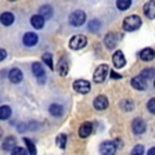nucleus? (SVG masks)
I'll return each mask as SVG.
<instances>
[{
	"label": "nucleus",
	"mask_w": 155,
	"mask_h": 155,
	"mask_svg": "<svg viewBox=\"0 0 155 155\" xmlns=\"http://www.w3.org/2000/svg\"><path fill=\"white\" fill-rule=\"evenodd\" d=\"M122 26L126 32H133L136 29H139L141 26V18L139 15H129L123 19Z\"/></svg>",
	"instance_id": "f257e3e1"
},
{
	"label": "nucleus",
	"mask_w": 155,
	"mask_h": 155,
	"mask_svg": "<svg viewBox=\"0 0 155 155\" xmlns=\"http://www.w3.org/2000/svg\"><path fill=\"white\" fill-rule=\"evenodd\" d=\"M108 72H110V67H108L107 64L98 65L97 69L94 71V74H93V81L96 82V83H103V82L105 81Z\"/></svg>",
	"instance_id": "f03ea898"
},
{
	"label": "nucleus",
	"mask_w": 155,
	"mask_h": 155,
	"mask_svg": "<svg viewBox=\"0 0 155 155\" xmlns=\"http://www.w3.org/2000/svg\"><path fill=\"white\" fill-rule=\"evenodd\" d=\"M84 21H86V14L82 10H76L69 15V24L72 26H81L84 24Z\"/></svg>",
	"instance_id": "7ed1b4c3"
},
{
	"label": "nucleus",
	"mask_w": 155,
	"mask_h": 155,
	"mask_svg": "<svg viewBox=\"0 0 155 155\" xmlns=\"http://www.w3.org/2000/svg\"><path fill=\"white\" fill-rule=\"evenodd\" d=\"M86 43H87L86 36L75 35L74 38L69 40V47H71L72 50H81V48H83L84 46H86Z\"/></svg>",
	"instance_id": "20e7f679"
},
{
	"label": "nucleus",
	"mask_w": 155,
	"mask_h": 155,
	"mask_svg": "<svg viewBox=\"0 0 155 155\" xmlns=\"http://www.w3.org/2000/svg\"><path fill=\"white\" fill-rule=\"evenodd\" d=\"M115 152H116V145L114 141L107 140V141H103L100 144V154L101 155H115Z\"/></svg>",
	"instance_id": "39448f33"
},
{
	"label": "nucleus",
	"mask_w": 155,
	"mask_h": 155,
	"mask_svg": "<svg viewBox=\"0 0 155 155\" xmlns=\"http://www.w3.org/2000/svg\"><path fill=\"white\" fill-rule=\"evenodd\" d=\"M74 89L81 94H87L90 91V83L87 81H83V79H79V81L74 82Z\"/></svg>",
	"instance_id": "423d86ee"
},
{
	"label": "nucleus",
	"mask_w": 155,
	"mask_h": 155,
	"mask_svg": "<svg viewBox=\"0 0 155 155\" xmlns=\"http://www.w3.org/2000/svg\"><path fill=\"white\" fill-rule=\"evenodd\" d=\"M132 130L134 134H143L145 132V122L143 118H134L132 122Z\"/></svg>",
	"instance_id": "0eeeda50"
},
{
	"label": "nucleus",
	"mask_w": 155,
	"mask_h": 155,
	"mask_svg": "<svg viewBox=\"0 0 155 155\" xmlns=\"http://www.w3.org/2000/svg\"><path fill=\"white\" fill-rule=\"evenodd\" d=\"M112 61H114V65H115L116 68H122V67H125V64H126L125 55H123V53L120 51V50H116V51L114 53Z\"/></svg>",
	"instance_id": "6e6552de"
},
{
	"label": "nucleus",
	"mask_w": 155,
	"mask_h": 155,
	"mask_svg": "<svg viewBox=\"0 0 155 155\" xmlns=\"http://www.w3.org/2000/svg\"><path fill=\"white\" fill-rule=\"evenodd\" d=\"M24 78V74L21 69H18V68H14V69H11L8 74V79L11 83H19V82L22 81Z\"/></svg>",
	"instance_id": "1a4fd4ad"
},
{
	"label": "nucleus",
	"mask_w": 155,
	"mask_h": 155,
	"mask_svg": "<svg viewBox=\"0 0 155 155\" xmlns=\"http://www.w3.org/2000/svg\"><path fill=\"white\" fill-rule=\"evenodd\" d=\"M22 42L25 46H28V47H32V46H35L36 43H38V35L33 32H26L25 35H24L22 38Z\"/></svg>",
	"instance_id": "9d476101"
},
{
	"label": "nucleus",
	"mask_w": 155,
	"mask_h": 155,
	"mask_svg": "<svg viewBox=\"0 0 155 155\" xmlns=\"http://www.w3.org/2000/svg\"><path fill=\"white\" fill-rule=\"evenodd\" d=\"M91 132H93V125H91L90 122L82 123L81 127H79V136H81L82 139H86V137H89V136L91 134Z\"/></svg>",
	"instance_id": "9b49d317"
},
{
	"label": "nucleus",
	"mask_w": 155,
	"mask_h": 155,
	"mask_svg": "<svg viewBox=\"0 0 155 155\" xmlns=\"http://www.w3.org/2000/svg\"><path fill=\"white\" fill-rule=\"evenodd\" d=\"M116 42H118V35L116 33H108V35L105 36V39H104V43H105L107 48L108 50H112V48L116 47Z\"/></svg>",
	"instance_id": "f8f14e48"
},
{
	"label": "nucleus",
	"mask_w": 155,
	"mask_h": 155,
	"mask_svg": "<svg viewBox=\"0 0 155 155\" xmlns=\"http://www.w3.org/2000/svg\"><path fill=\"white\" fill-rule=\"evenodd\" d=\"M93 105L96 110H105L108 107V98L105 96H97L93 101Z\"/></svg>",
	"instance_id": "ddd939ff"
},
{
	"label": "nucleus",
	"mask_w": 155,
	"mask_h": 155,
	"mask_svg": "<svg viewBox=\"0 0 155 155\" xmlns=\"http://www.w3.org/2000/svg\"><path fill=\"white\" fill-rule=\"evenodd\" d=\"M132 86L134 87L136 90H145L147 89V82L144 79H141L140 76H136L132 79Z\"/></svg>",
	"instance_id": "4468645a"
},
{
	"label": "nucleus",
	"mask_w": 155,
	"mask_h": 155,
	"mask_svg": "<svg viewBox=\"0 0 155 155\" xmlns=\"http://www.w3.org/2000/svg\"><path fill=\"white\" fill-rule=\"evenodd\" d=\"M39 11H40V14H39V15L42 17L43 19H45V18H47V19L51 18L53 13H54V10H53V7L50 6V4H45V6H42Z\"/></svg>",
	"instance_id": "2eb2a0df"
},
{
	"label": "nucleus",
	"mask_w": 155,
	"mask_h": 155,
	"mask_svg": "<svg viewBox=\"0 0 155 155\" xmlns=\"http://www.w3.org/2000/svg\"><path fill=\"white\" fill-rule=\"evenodd\" d=\"M3 150L4 151H13L14 148L17 147V141H15V139H14L13 136H8L6 140L3 141Z\"/></svg>",
	"instance_id": "dca6fc26"
},
{
	"label": "nucleus",
	"mask_w": 155,
	"mask_h": 155,
	"mask_svg": "<svg viewBox=\"0 0 155 155\" xmlns=\"http://www.w3.org/2000/svg\"><path fill=\"white\" fill-rule=\"evenodd\" d=\"M0 22L3 24L4 26H10V25H13V22H14V14L8 13V11L3 13L2 15H0Z\"/></svg>",
	"instance_id": "f3484780"
},
{
	"label": "nucleus",
	"mask_w": 155,
	"mask_h": 155,
	"mask_svg": "<svg viewBox=\"0 0 155 155\" xmlns=\"http://www.w3.org/2000/svg\"><path fill=\"white\" fill-rule=\"evenodd\" d=\"M32 72L36 78H39V79L45 78V68H43V65L40 64V62H33L32 64Z\"/></svg>",
	"instance_id": "a211bd4d"
},
{
	"label": "nucleus",
	"mask_w": 155,
	"mask_h": 155,
	"mask_svg": "<svg viewBox=\"0 0 155 155\" xmlns=\"http://www.w3.org/2000/svg\"><path fill=\"white\" fill-rule=\"evenodd\" d=\"M68 69H69V64H68L67 58H61L60 62H58V74L61 76H67Z\"/></svg>",
	"instance_id": "6ab92c4d"
},
{
	"label": "nucleus",
	"mask_w": 155,
	"mask_h": 155,
	"mask_svg": "<svg viewBox=\"0 0 155 155\" xmlns=\"http://www.w3.org/2000/svg\"><path fill=\"white\" fill-rule=\"evenodd\" d=\"M140 58H141L143 61H151V60H154V50L151 47H145L140 53Z\"/></svg>",
	"instance_id": "aec40b11"
},
{
	"label": "nucleus",
	"mask_w": 155,
	"mask_h": 155,
	"mask_svg": "<svg viewBox=\"0 0 155 155\" xmlns=\"http://www.w3.org/2000/svg\"><path fill=\"white\" fill-rule=\"evenodd\" d=\"M48 111L53 116H61L62 112H64V108H62L61 104H51L48 107Z\"/></svg>",
	"instance_id": "412c9836"
},
{
	"label": "nucleus",
	"mask_w": 155,
	"mask_h": 155,
	"mask_svg": "<svg viewBox=\"0 0 155 155\" xmlns=\"http://www.w3.org/2000/svg\"><path fill=\"white\" fill-rule=\"evenodd\" d=\"M31 24L33 25V28L42 29L43 26H45V19L39 15V14H36V15H33L32 18H31Z\"/></svg>",
	"instance_id": "4be33fe9"
},
{
	"label": "nucleus",
	"mask_w": 155,
	"mask_h": 155,
	"mask_svg": "<svg viewBox=\"0 0 155 155\" xmlns=\"http://www.w3.org/2000/svg\"><path fill=\"white\" fill-rule=\"evenodd\" d=\"M11 116V108L8 105H2L0 107V119L6 120Z\"/></svg>",
	"instance_id": "5701e85b"
},
{
	"label": "nucleus",
	"mask_w": 155,
	"mask_h": 155,
	"mask_svg": "<svg viewBox=\"0 0 155 155\" xmlns=\"http://www.w3.org/2000/svg\"><path fill=\"white\" fill-rule=\"evenodd\" d=\"M144 13L148 18H154L155 17V14H154V2H147V3L144 4Z\"/></svg>",
	"instance_id": "b1692460"
},
{
	"label": "nucleus",
	"mask_w": 155,
	"mask_h": 155,
	"mask_svg": "<svg viewBox=\"0 0 155 155\" xmlns=\"http://www.w3.org/2000/svg\"><path fill=\"white\" fill-rule=\"evenodd\" d=\"M87 28H89V31H90V32H98V31H100V28H101V22L100 21H98V19H91L90 22H89V25H87Z\"/></svg>",
	"instance_id": "393cba45"
},
{
	"label": "nucleus",
	"mask_w": 155,
	"mask_h": 155,
	"mask_svg": "<svg viewBox=\"0 0 155 155\" xmlns=\"http://www.w3.org/2000/svg\"><path fill=\"white\" fill-rule=\"evenodd\" d=\"M139 76L141 78V79H144L145 82H147V79H154V68H147V69H144Z\"/></svg>",
	"instance_id": "a878e982"
},
{
	"label": "nucleus",
	"mask_w": 155,
	"mask_h": 155,
	"mask_svg": "<svg viewBox=\"0 0 155 155\" xmlns=\"http://www.w3.org/2000/svg\"><path fill=\"white\" fill-rule=\"evenodd\" d=\"M42 60L47 64V67L50 68V69H54V64H53V55L50 54V53H45V54L42 55Z\"/></svg>",
	"instance_id": "bb28decb"
},
{
	"label": "nucleus",
	"mask_w": 155,
	"mask_h": 155,
	"mask_svg": "<svg viewBox=\"0 0 155 155\" xmlns=\"http://www.w3.org/2000/svg\"><path fill=\"white\" fill-rule=\"evenodd\" d=\"M132 6V0H118L116 2V7L119 10H127Z\"/></svg>",
	"instance_id": "cd10ccee"
},
{
	"label": "nucleus",
	"mask_w": 155,
	"mask_h": 155,
	"mask_svg": "<svg viewBox=\"0 0 155 155\" xmlns=\"http://www.w3.org/2000/svg\"><path fill=\"white\" fill-rule=\"evenodd\" d=\"M24 141H25V144H26V147H28V151H29V154L31 155H36V147H35V144H33L32 141L29 139H24Z\"/></svg>",
	"instance_id": "c85d7f7f"
},
{
	"label": "nucleus",
	"mask_w": 155,
	"mask_h": 155,
	"mask_svg": "<svg viewBox=\"0 0 155 155\" xmlns=\"http://www.w3.org/2000/svg\"><path fill=\"white\" fill-rule=\"evenodd\" d=\"M65 144H67V136L65 134H60L57 136V145L60 148H65Z\"/></svg>",
	"instance_id": "c756f323"
},
{
	"label": "nucleus",
	"mask_w": 155,
	"mask_h": 155,
	"mask_svg": "<svg viewBox=\"0 0 155 155\" xmlns=\"http://www.w3.org/2000/svg\"><path fill=\"white\" fill-rule=\"evenodd\" d=\"M143 152H144V147L141 144H137L136 147H133L130 155H143Z\"/></svg>",
	"instance_id": "7c9ffc66"
},
{
	"label": "nucleus",
	"mask_w": 155,
	"mask_h": 155,
	"mask_svg": "<svg viewBox=\"0 0 155 155\" xmlns=\"http://www.w3.org/2000/svg\"><path fill=\"white\" fill-rule=\"evenodd\" d=\"M11 155H28V154H26V151L22 147H18V145H17L15 148L11 151Z\"/></svg>",
	"instance_id": "2f4dec72"
},
{
	"label": "nucleus",
	"mask_w": 155,
	"mask_h": 155,
	"mask_svg": "<svg viewBox=\"0 0 155 155\" xmlns=\"http://www.w3.org/2000/svg\"><path fill=\"white\" fill-rule=\"evenodd\" d=\"M147 108H148V111L151 114H155V98L152 97L151 100L148 101V104H147Z\"/></svg>",
	"instance_id": "473e14b6"
},
{
	"label": "nucleus",
	"mask_w": 155,
	"mask_h": 155,
	"mask_svg": "<svg viewBox=\"0 0 155 155\" xmlns=\"http://www.w3.org/2000/svg\"><path fill=\"white\" fill-rule=\"evenodd\" d=\"M122 107H123V110L125 111H130V110H133V103L132 101H123L122 103Z\"/></svg>",
	"instance_id": "72a5a7b5"
},
{
	"label": "nucleus",
	"mask_w": 155,
	"mask_h": 155,
	"mask_svg": "<svg viewBox=\"0 0 155 155\" xmlns=\"http://www.w3.org/2000/svg\"><path fill=\"white\" fill-rule=\"evenodd\" d=\"M108 74L111 75V78H112V79H122V75H120V74H116L114 69H110V72H108Z\"/></svg>",
	"instance_id": "f704fd0d"
},
{
	"label": "nucleus",
	"mask_w": 155,
	"mask_h": 155,
	"mask_svg": "<svg viewBox=\"0 0 155 155\" xmlns=\"http://www.w3.org/2000/svg\"><path fill=\"white\" fill-rule=\"evenodd\" d=\"M6 57H7V51L4 48H0V61H3Z\"/></svg>",
	"instance_id": "c9c22d12"
},
{
	"label": "nucleus",
	"mask_w": 155,
	"mask_h": 155,
	"mask_svg": "<svg viewBox=\"0 0 155 155\" xmlns=\"http://www.w3.org/2000/svg\"><path fill=\"white\" fill-rule=\"evenodd\" d=\"M147 155H155V148H154V147L148 150V154H147Z\"/></svg>",
	"instance_id": "e433bc0d"
},
{
	"label": "nucleus",
	"mask_w": 155,
	"mask_h": 155,
	"mask_svg": "<svg viewBox=\"0 0 155 155\" xmlns=\"http://www.w3.org/2000/svg\"><path fill=\"white\" fill-rule=\"evenodd\" d=\"M2 136H3V129L0 127V137H2Z\"/></svg>",
	"instance_id": "4c0bfd02"
}]
</instances>
